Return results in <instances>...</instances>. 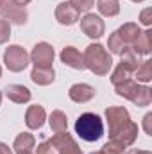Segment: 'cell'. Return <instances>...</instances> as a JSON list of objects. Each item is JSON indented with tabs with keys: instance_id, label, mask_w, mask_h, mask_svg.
Segmentation results:
<instances>
[{
	"instance_id": "1",
	"label": "cell",
	"mask_w": 152,
	"mask_h": 154,
	"mask_svg": "<svg viewBox=\"0 0 152 154\" xmlns=\"http://www.w3.org/2000/svg\"><path fill=\"white\" fill-rule=\"evenodd\" d=\"M84 66L95 74V75H108L111 66H113V57L111 54L100 45V43H91L86 47L84 54Z\"/></svg>"
},
{
	"instance_id": "2",
	"label": "cell",
	"mask_w": 152,
	"mask_h": 154,
	"mask_svg": "<svg viewBox=\"0 0 152 154\" xmlns=\"http://www.w3.org/2000/svg\"><path fill=\"white\" fill-rule=\"evenodd\" d=\"M75 133L84 142H99L104 136V122L95 113H82L75 120Z\"/></svg>"
},
{
	"instance_id": "3",
	"label": "cell",
	"mask_w": 152,
	"mask_h": 154,
	"mask_svg": "<svg viewBox=\"0 0 152 154\" xmlns=\"http://www.w3.org/2000/svg\"><path fill=\"white\" fill-rule=\"evenodd\" d=\"M4 63H5V66H7L9 72L18 74V72H22V70L27 68V65H29V54L20 45H9L5 48V52H4Z\"/></svg>"
},
{
	"instance_id": "4",
	"label": "cell",
	"mask_w": 152,
	"mask_h": 154,
	"mask_svg": "<svg viewBox=\"0 0 152 154\" xmlns=\"http://www.w3.org/2000/svg\"><path fill=\"white\" fill-rule=\"evenodd\" d=\"M106 120H108V127H109V138H114L129 122L131 115L125 108H118V106H109L106 109Z\"/></svg>"
},
{
	"instance_id": "5",
	"label": "cell",
	"mask_w": 152,
	"mask_h": 154,
	"mask_svg": "<svg viewBox=\"0 0 152 154\" xmlns=\"http://www.w3.org/2000/svg\"><path fill=\"white\" fill-rule=\"evenodd\" d=\"M54 57H56V52L52 48L50 43L47 41H39L34 45L29 59L32 61V65L36 68H52V63H54Z\"/></svg>"
},
{
	"instance_id": "6",
	"label": "cell",
	"mask_w": 152,
	"mask_h": 154,
	"mask_svg": "<svg viewBox=\"0 0 152 154\" xmlns=\"http://www.w3.org/2000/svg\"><path fill=\"white\" fill-rule=\"evenodd\" d=\"M81 31L91 39H99L104 36L106 32V25H104V20L95 14V13H86L81 20Z\"/></svg>"
},
{
	"instance_id": "7",
	"label": "cell",
	"mask_w": 152,
	"mask_h": 154,
	"mask_svg": "<svg viewBox=\"0 0 152 154\" xmlns=\"http://www.w3.org/2000/svg\"><path fill=\"white\" fill-rule=\"evenodd\" d=\"M0 16L2 20L9 22V23H16V25H23L27 23V18H29V13L25 7H20V5H14L13 2L5 0L4 5L0 7Z\"/></svg>"
},
{
	"instance_id": "8",
	"label": "cell",
	"mask_w": 152,
	"mask_h": 154,
	"mask_svg": "<svg viewBox=\"0 0 152 154\" xmlns=\"http://www.w3.org/2000/svg\"><path fill=\"white\" fill-rule=\"evenodd\" d=\"M50 143L56 147L57 154H82L81 147L77 145V142L72 138V134H68V131L56 133L50 138Z\"/></svg>"
},
{
	"instance_id": "9",
	"label": "cell",
	"mask_w": 152,
	"mask_h": 154,
	"mask_svg": "<svg viewBox=\"0 0 152 154\" xmlns=\"http://www.w3.org/2000/svg\"><path fill=\"white\" fill-rule=\"evenodd\" d=\"M79 16H81V13L70 2H61L56 7V20L61 25H74L79 22Z\"/></svg>"
},
{
	"instance_id": "10",
	"label": "cell",
	"mask_w": 152,
	"mask_h": 154,
	"mask_svg": "<svg viewBox=\"0 0 152 154\" xmlns=\"http://www.w3.org/2000/svg\"><path fill=\"white\" fill-rule=\"evenodd\" d=\"M95 93H97V90H95L93 86L86 84V82H77L74 86H70V90H68V97H70L74 102H77V104L90 102V100L95 97Z\"/></svg>"
},
{
	"instance_id": "11",
	"label": "cell",
	"mask_w": 152,
	"mask_h": 154,
	"mask_svg": "<svg viewBox=\"0 0 152 154\" xmlns=\"http://www.w3.org/2000/svg\"><path fill=\"white\" fill-rule=\"evenodd\" d=\"M4 93L14 104H27L31 100V97H32L31 90L27 86H23V84H7L5 90H4Z\"/></svg>"
},
{
	"instance_id": "12",
	"label": "cell",
	"mask_w": 152,
	"mask_h": 154,
	"mask_svg": "<svg viewBox=\"0 0 152 154\" xmlns=\"http://www.w3.org/2000/svg\"><path fill=\"white\" fill-rule=\"evenodd\" d=\"M61 63H65L66 66L74 68V70H84V57L81 54V50H77L75 47H65L59 54Z\"/></svg>"
},
{
	"instance_id": "13",
	"label": "cell",
	"mask_w": 152,
	"mask_h": 154,
	"mask_svg": "<svg viewBox=\"0 0 152 154\" xmlns=\"http://www.w3.org/2000/svg\"><path fill=\"white\" fill-rule=\"evenodd\" d=\"M45 120H47V113H45L43 106L34 104V106L27 108V111H25V124H27L29 129H34V131L41 129L43 124H45Z\"/></svg>"
},
{
	"instance_id": "14",
	"label": "cell",
	"mask_w": 152,
	"mask_h": 154,
	"mask_svg": "<svg viewBox=\"0 0 152 154\" xmlns=\"http://www.w3.org/2000/svg\"><path fill=\"white\" fill-rule=\"evenodd\" d=\"M150 31L147 29V31H141L140 34H138V38L132 41V45H131V48L138 54V56H149L152 52V41H150Z\"/></svg>"
},
{
	"instance_id": "15",
	"label": "cell",
	"mask_w": 152,
	"mask_h": 154,
	"mask_svg": "<svg viewBox=\"0 0 152 154\" xmlns=\"http://www.w3.org/2000/svg\"><path fill=\"white\" fill-rule=\"evenodd\" d=\"M140 63H141V59H140V56L131 48V47H127L122 54H120V66H123L125 70H129L131 74H134L136 72V68L140 66Z\"/></svg>"
},
{
	"instance_id": "16",
	"label": "cell",
	"mask_w": 152,
	"mask_h": 154,
	"mask_svg": "<svg viewBox=\"0 0 152 154\" xmlns=\"http://www.w3.org/2000/svg\"><path fill=\"white\" fill-rule=\"evenodd\" d=\"M31 79L38 86H48L56 81V72H54V68H36L34 66L31 72Z\"/></svg>"
},
{
	"instance_id": "17",
	"label": "cell",
	"mask_w": 152,
	"mask_h": 154,
	"mask_svg": "<svg viewBox=\"0 0 152 154\" xmlns=\"http://www.w3.org/2000/svg\"><path fill=\"white\" fill-rule=\"evenodd\" d=\"M136 138H138V124H134L132 120L114 136V140H118V142H122L125 147H129V145H132L134 142H136Z\"/></svg>"
},
{
	"instance_id": "18",
	"label": "cell",
	"mask_w": 152,
	"mask_h": 154,
	"mask_svg": "<svg viewBox=\"0 0 152 154\" xmlns=\"http://www.w3.org/2000/svg\"><path fill=\"white\" fill-rule=\"evenodd\" d=\"M118 36L122 38V41L127 45V47H131L132 45V41L138 38V34L141 32V29L138 27V23H132V22H127V23H123L118 31Z\"/></svg>"
},
{
	"instance_id": "19",
	"label": "cell",
	"mask_w": 152,
	"mask_h": 154,
	"mask_svg": "<svg viewBox=\"0 0 152 154\" xmlns=\"http://www.w3.org/2000/svg\"><path fill=\"white\" fill-rule=\"evenodd\" d=\"M34 145H36L34 134H31V133H20V134L14 138L13 149H14L16 152H27V151H32Z\"/></svg>"
},
{
	"instance_id": "20",
	"label": "cell",
	"mask_w": 152,
	"mask_h": 154,
	"mask_svg": "<svg viewBox=\"0 0 152 154\" xmlns=\"http://www.w3.org/2000/svg\"><path fill=\"white\" fill-rule=\"evenodd\" d=\"M48 124H50V129L54 133H65V131H68V120H66V115L61 109H54L50 113Z\"/></svg>"
},
{
	"instance_id": "21",
	"label": "cell",
	"mask_w": 152,
	"mask_h": 154,
	"mask_svg": "<svg viewBox=\"0 0 152 154\" xmlns=\"http://www.w3.org/2000/svg\"><path fill=\"white\" fill-rule=\"evenodd\" d=\"M131 102H134L138 108H145V106H149L152 102V90L149 86H138V90H136V93H134V97L131 99Z\"/></svg>"
},
{
	"instance_id": "22",
	"label": "cell",
	"mask_w": 152,
	"mask_h": 154,
	"mask_svg": "<svg viewBox=\"0 0 152 154\" xmlns=\"http://www.w3.org/2000/svg\"><path fill=\"white\" fill-rule=\"evenodd\" d=\"M97 9L102 16H116L120 13V2L118 0H99L97 2Z\"/></svg>"
},
{
	"instance_id": "23",
	"label": "cell",
	"mask_w": 152,
	"mask_h": 154,
	"mask_svg": "<svg viewBox=\"0 0 152 154\" xmlns=\"http://www.w3.org/2000/svg\"><path fill=\"white\" fill-rule=\"evenodd\" d=\"M138 86H140V84H138L136 81L129 79V81H125V82H122V84L114 86V91H116V95H118V97H123V99L131 100V99L134 97V93H136Z\"/></svg>"
},
{
	"instance_id": "24",
	"label": "cell",
	"mask_w": 152,
	"mask_h": 154,
	"mask_svg": "<svg viewBox=\"0 0 152 154\" xmlns=\"http://www.w3.org/2000/svg\"><path fill=\"white\" fill-rule=\"evenodd\" d=\"M134 75L138 79V82H149V81H152V59L141 61L140 66L136 68Z\"/></svg>"
},
{
	"instance_id": "25",
	"label": "cell",
	"mask_w": 152,
	"mask_h": 154,
	"mask_svg": "<svg viewBox=\"0 0 152 154\" xmlns=\"http://www.w3.org/2000/svg\"><path fill=\"white\" fill-rule=\"evenodd\" d=\"M108 47H109V52H111V54H118V56L127 48V45L122 41V38L118 36V32H116V31L109 36V39H108Z\"/></svg>"
},
{
	"instance_id": "26",
	"label": "cell",
	"mask_w": 152,
	"mask_h": 154,
	"mask_svg": "<svg viewBox=\"0 0 152 154\" xmlns=\"http://www.w3.org/2000/svg\"><path fill=\"white\" fill-rule=\"evenodd\" d=\"M129 79H132V74L129 72V70H125L123 66H116L113 70V74H111V82H113V86H118V84H122V82H125V81H129Z\"/></svg>"
},
{
	"instance_id": "27",
	"label": "cell",
	"mask_w": 152,
	"mask_h": 154,
	"mask_svg": "<svg viewBox=\"0 0 152 154\" xmlns=\"http://www.w3.org/2000/svg\"><path fill=\"white\" fill-rule=\"evenodd\" d=\"M102 152L104 154H123L125 152V145L114 138H109V142L102 147Z\"/></svg>"
},
{
	"instance_id": "28",
	"label": "cell",
	"mask_w": 152,
	"mask_h": 154,
	"mask_svg": "<svg viewBox=\"0 0 152 154\" xmlns=\"http://www.w3.org/2000/svg\"><path fill=\"white\" fill-rule=\"evenodd\" d=\"M70 4L79 13H90V9L95 5V0H70Z\"/></svg>"
},
{
	"instance_id": "29",
	"label": "cell",
	"mask_w": 152,
	"mask_h": 154,
	"mask_svg": "<svg viewBox=\"0 0 152 154\" xmlns=\"http://www.w3.org/2000/svg\"><path fill=\"white\" fill-rule=\"evenodd\" d=\"M9 38H11V23L0 18V45L9 41Z\"/></svg>"
},
{
	"instance_id": "30",
	"label": "cell",
	"mask_w": 152,
	"mask_h": 154,
	"mask_svg": "<svg viewBox=\"0 0 152 154\" xmlns=\"http://www.w3.org/2000/svg\"><path fill=\"white\" fill-rule=\"evenodd\" d=\"M36 152L38 154H57L56 151V147L50 143V140H47V142H41L38 145V149H36Z\"/></svg>"
},
{
	"instance_id": "31",
	"label": "cell",
	"mask_w": 152,
	"mask_h": 154,
	"mask_svg": "<svg viewBox=\"0 0 152 154\" xmlns=\"http://www.w3.org/2000/svg\"><path fill=\"white\" fill-rule=\"evenodd\" d=\"M140 22L143 23V25H150L152 23V9L150 7H147V9H143L141 13H140Z\"/></svg>"
},
{
	"instance_id": "32",
	"label": "cell",
	"mask_w": 152,
	"mask_h": 154,
	"mask_svg": "<svg viewBox=\"0 0 152 154\" xmlns=\"http://www.w3.org/2000/svg\"><path fill=\"white\" fill-rule=\"evenodd\" d=\"M143 129L149 136H152V113H147L143 116Z\"/></svg>"
},
{
	"instance_id": "33",
	"label": "cell",
	"mask_w": 152,
	"mask_h": 154,
	"mask_svg": "<svg viewBox=\"0 0 152 154\" xmlns=\"http://www.w3.org/2000/svg\"><path fill=\"white\" fill-rule=\"evenodd\" d=\"M0 154H13V151L9 149V145H7V143L0 142Z\"/></svg>"
},
{
	"instance_id": "34",
	"label": "cell",
	"mask_w": 152,
	"mask_h": 154,
	"mask_svg": "<svg viewBox=\"0 0 152 154\" xmlns=\"http://www.w3.org/2000/svg\"><path fill=\"white\" fill-rule=\"evenodd\" d=\"M9 2H13L14 5H20V7H25L27 4H31L32 0H9Z\"/></svg>"
},
{
	"instance_id": "35",
	"label": "cell",
	"mask_w": 152,
	"mask_h": 154,
	"mask_svg": "<svg viewBox=\"0 0 152 154\" xmlns=\"http://www.w3.org/2000/svg\"><path fill=\"white\" fill-rule=\"evenodd\" d=\"M123 154H150L149 151H140V149H129V151H125Z\"/></svg>"
},
{
	"instance_id": "36",
	"label": "cell",
	"mask_w": 152,
	"mask_h": 154,
	"mask_svg": "<svg viewBox=\"0 0 152 154\" xmlns=\"http://www.w3.org/2000/svg\"><path fill=\"white\" fill-rule=\"evenodd\" d=\"M131 2H134V4H140V2H143V0H131Z\"/></svg>"
},
{
	"instance_id": "37",
	"label": "cell",
	"mask_w": 152,
	"mask_h": 154,
	"mask_svg": "<svg viewBox=\"0 0 152 154\" xmlns=\"http://www.w3.org/2000/svg\"><path fill=\"white\" fill-rule=\"evenodd\" d=\"M16 154H32L31 151H27V152H16Z\"/></svg>"
},
{
	"instance_id": "38",
	"label": "cell",
	"mask_w": 152,
	"mask_h": 154,
	"mask_svg": "<svg viewBox=\"0 0 152 154\" xmlns=\"http://www.w3.org/2000/svg\"><path fill=\"white\" fill-rule=\"evenodd\" d=\"M91 154H104L102 151H97V152H91Z\"/></svg>"
},
{
	"instance_id": "39",
	"label": "cell",
	"mask_w": 152,
	"mask_h": 154,
	"mask_svg": "<svg viewBox=\"0 0 152 154\" xmlns=\"http://www.w3.org/2000/svg\"><path fill=\"white\" fill-rule=\"evenodd\" d=\"M4 2H5V0H0V7H2V5H4Z\"/></svg>"
},
{
	"instance_id": "40",
	"label": "cell",
	"mask_w": 152,
	"mask_h": 154,
	"mask_svg": "<svg viewBox=\"0 0 152 154\" xmlns=\"http://www.w3.org/2000/svg\"><path fill=\"white\" fill-rule=\"evenodd\" d=\"M0 104H2V91H0Z\"/></svg>"
},
{
	"instance_id": "41",
	"label": "cell",
	"mask_w": 152,
	"mask_h": 154,
	"mask_svg": "<svg viewBox=\"0 0 152 154\" xmlns=\"http://www.w3.org/2000/svg\"><path fill=\"white\" fill-rule=\"evenodd\" d=\"M0 77H2V66H0Z\"/></svg>"
}]
</instances>
